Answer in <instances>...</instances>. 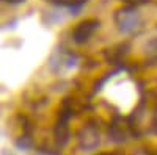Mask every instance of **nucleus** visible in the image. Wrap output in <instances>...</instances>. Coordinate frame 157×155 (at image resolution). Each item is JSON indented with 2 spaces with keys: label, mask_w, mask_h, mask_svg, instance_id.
Wrapping results in <instances>:
<instances>
[{
  "label": "nucleus",
  "mask_w": 157,
  "mask_h": 155,
  "mask_svg": "<svg viewBox=\"0 0 157 155\" xmlns=\"http://www.w3.org/2000/svg\"><path fill=\"white\" fill-rule=\"evenodd\" d=\"M104 96L107 97V100L113 107L120 108V111H123V113L132 111V108L137 103V99H138L135 83L124 72L118 74V75H113L112 79L105 83Z\"/></svg>",
  "instance_id": "1"
}]
</instances>
